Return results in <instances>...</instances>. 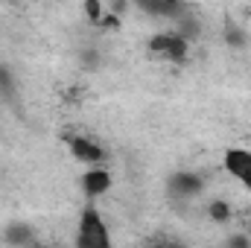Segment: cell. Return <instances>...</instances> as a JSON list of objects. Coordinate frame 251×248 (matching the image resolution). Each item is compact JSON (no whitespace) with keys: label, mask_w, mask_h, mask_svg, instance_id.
Instances as JSON below:
<instances>
[{"label":"cell","mask_w":251,"mask_h":248,"mask_svg":"<svg viewBox=\"0 0 251 248\" xmlns=\"http://www.w3.org/2000/svg\"><path fill=\"white\" fill-rule=\"evenodd\" d=\"M82 62H85V67H97L100 64V53L97 50H82Z\"/></svg>","instance_id":"cell-14"},{"label":"cell","mask_w":251,"mask_h":248,"mask_svg":"<svg viewBox=\"0 0 251 248\" xmlns=\"http://www.w3.org/2000/svg\"><path fill=\"white\" fill-rule=\"evenodd\" d=\"M207 216L213 222H228L231 219V204L228 201H210L207 204Z\"/></svg>","instance_id":"cell-11"},{"label":"cell","mask_w":251,"mask_h":248,"mask_svg":"<svg viewBox=\"0 0 251 248\" xmlns=\"http://www.w3.org/2000/svg\"><path fill=\"white\" fill-rule=\"evenodd\" d=\"M128 3H134L149 18H170V21H176L184 12H190V6L184 0H128Z\"/></svg>","instance_id":"cell-5"},{"label":"cell","mask_w":251,"mask_h":248,"mask_svg":"<svg viewBox=\"0 0 251 248\" xmlns=\"http://www.w3.org/2000/svg\"><path fill=\"white\" fill-rule=\"evenodd\" d=\"M176 32H181L187 41H196L199 35H201V24L196 21V15H190V12H184L181 18H176Z\"/></svg>","instance_id":"cell-9"},{"label":"cell","mask_w":251,"mask_h":248,"mask_svg":"<svg viewBox=\"0 0 251 248\" xmlns=\"http://www.w3.org/2000/svg\"><path fill=\"white\" fill-rule=\"evenodd\" d=\"M249 240H251V237H249Z\"/></svg>","instance_id":"cell-17"},{"label":"cell","mask_w":251,"mask_h":248,"mask_svg":"<svg viewBox=\"0 0 251 248\" xmlns=\"http://www.w3.org/2000/svg\"><path fill=\"white\" fill-rule=\"evenodd\" d=\"M67 149H70V155L76 161L91 164V167L105 161V149L100 143H94L91 137H85V134H67Z\"/></svg>","instance_id":"cell-4"},{"label":"cell","mask_w":251,"mask_h":248,"mask_svg":"<svg viewBox=\"0 0 251 248\" xmlns=\"http://www.w3.org/2000/svg\"><path fill=\"white\" fill-rule=\"evenodd\" d=\"M167 190H170L173 198L184 201V198H193V196L201 193V178H199L196 173H184V170H181V173H173V175H170Z\"/></svg>","instance_id":"cell-6"},{"label":"cell","mask_w":251,"mask_h":248,"mask_svg":"<svg viewBox=\"0 0 251 248\" xmlns=\"http://www.w3.org/2000/svg\"><path fill=\"white\" fill-rule=\"evenodd\" d=\"M3 240H6L9 246H32V243H35V234H32L29 225H9V228L3 231Z\"/></svg>","instance_id":"cell-8"},{"label":"cell","mask_w":251,"mask_h":248,"mask_svg":"<svg viewBox=\"0 0 251 248\" xmlns=\"http://www.w3.org/2000/svg\"><path fill=\"white\" fill-rule=\"evenodd\" d=\"M225 44H228V47H234V50H240V47H246V44H249L246 29H240L231 18L225 21Z\"/></svg>","instance_id":"cell-10"},{"label":"cell","mask_w":251,"mask_h":248,"mask_svg":"<svg viewBox=\"0 0 251 248\" xmlns=\"http://www.w3.org/2000/svg\"><path fill=\"white\" fill-rule=\"evenodd\" d=\"M0 94L9 99L12 94H15V79H12V73H9V67H3L0 64Z\"/></svg>","instance_id":"cell-13"},{"label":"cell","mask_w":251,"mask_h":248,"mask_svg":"<svg viewBox=\"0 0 251 248\" xmlns=\"http://www.w3.org/2000/svg\"><path fill=\"white\" fill-rule=\"evenodd\" d=\"M82 190H85L88 198H97V196L108 193V190H111V173H108L102 164H94V167L82 175Z\"/></svg>","instance_id":"cell-7"},{"label":"cell","mask_w":251,"mask_h":248,"mask_svg":"<svg viewBox=\"0 0 251 248\" xmlns=\"http://www.w3.org/2000/svg\"><path fill=\"white\" fill-rule=\"evenodd\" d=\"M149 53L152 56H161L167 62H184L190 53V41L181 32H158L149 38Z\"/></svg>","instance_id":"cell-2"},{"label":"cell","mask_w":251,"mask_h":248,"mask_svg":"<svg viewBox=\"0 0 251 248\" xmlns=\"http://www.w3.org/2000/svg\"><path fill=\"white\" fill-rule=\"evenodd\" d=\"M85 15H88V21H91V24H100V21H102V15H105V9H102V3H100V0H85Z\"/></svg>","instance_id":"cell-12"},{"label":"cell","mask_w":251,"mask_h":248,"mask_svg":"<svg viewBox=\"0 0 251 248\" xmlns=\"http://www.w3.org/2000/svg\"><path fill=\"white\" fill-rule=\"evenodd\" d=\"M222 164H225V170L251 193V149H243V146L228 149Z\"/></svg>","instance_id":"cell-3"},{"label":"cell","mask_w":251,"mask_h":248,"mask_svg":"<svg viewBox=\"0 0 251 248\" xmlns=\"http://www.w3.org/2000/svg\"><path fill=\"white\" fill-rule=\"evenodd\" d=\"M76 243L82 248H108L111 246V237H108V228H105V219L97 207H85L82 210V219H79V237Z\"/></svg>","instance_id":"cell-1"},{"label":"cell","mask_w":251,"mask_h":248,"mask_svg":"<svg viewBox=\"0 0 251 248\" xmlns=\"http://www.w3.org/2000/svg\"><path fill=\"white\" fill-rule=\"evenodd\" d=\"M228 246H234V248H249L251 240L246 237V234H237V237H231V240H228Z\"/></svg>","instance_id":"cell-15"},{"label":"cell","mask_w":251,"mask_h":248,"mask_svg":"<svg viewBox=\"0 0 251 248\" xmlns=\"http://www.w3.org/2000/svg\"><path fill=\"white\" fill-rule=\"evenodd\" d=\"M126 9H128V0H114V3H111V12H114V15H123Z\"/></svg>","instance_id":"cell-16"}]
</instances>
